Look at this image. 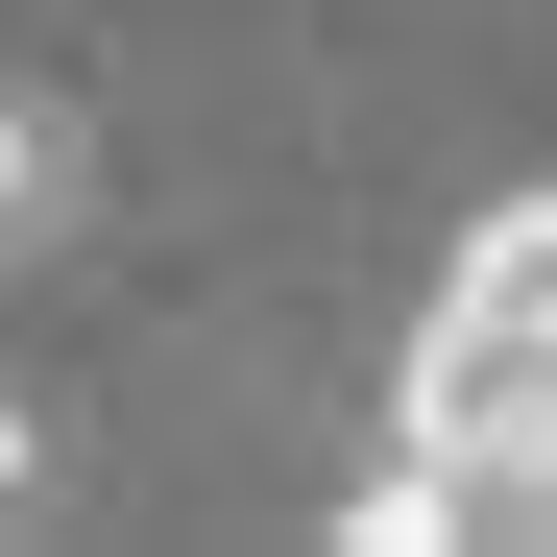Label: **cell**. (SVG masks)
<instances>
[{"label": "cell", "mask_w": 557, "mask_h": 557, "mask_svg": "<svg viewBox=\"0 0 557 557\" xmlns=\"http://www.w3.org/2000/svg\"><path fill=\"white\" fill-rule=\"evenodd\" d=\"M49 219H73V122L0 98V267H49Z\"/></svg>", "instance_id": "1"}, {"label": "cell", "mask_w": 557, "mask_h": 557, "mask_svg": "<svg viewBox=\"0 0 557 557\" xmlns=\"http://www.w3.org/2000/svg\"><path fill=\"white\" fill-rule=\"evenodd\" d=\"M49 485H73V436H49V412H25V388H0V533H25V509H49Z\"/></svg>", "instance_id": "2"}]
</instances>
